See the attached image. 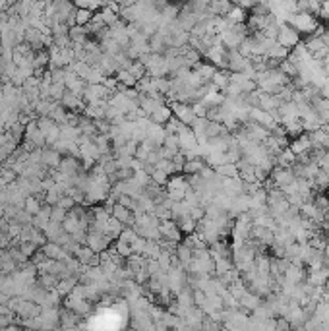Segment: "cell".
<instances>
[{
  "mask_svg": "<svg viewBox=\"0 0 329 331\" xmlns=\"http://www.w3.org/2000/svg\"><path fill=\"white\" fill-rule=\"evenodd\" d=\"M287 25H290L294 31H298V33H306V35H314L316 30L319 27L318 20H316V16H312L308 12H296V14H292L287 21Z\"/></svg>",
  "mask_w": 329,
  "mask_h": 331,
  "instance_id": "cell-1",
  "label": "cell"
},
{
  "mask_svg": "<svg viewBox=\"0 0 329 331\" xmlns=\"http://www.w3.org/2000/svg\"><path fill=\"white\" fill-rule=\"evenodd\" d=\"M277 43H279L283 49L287 50H292L296 49L300 43H302V39H300V33L298 31H294L290 25H281L279 27V33H277Z\"/></svg>",
  "mask_w": 329,
  "mask_h": 331,
  "instance_id": "cell-2",
  "label": "cell"
},
{
  "mask_svg": "<svg viewBox=\"0 0 329 331\" xmlns=\"http://www.w3.org/2000/svg\"><path fill=\"white\" fill-rule=\"evenodd\" d=\"M271 180H273V184L277 186V190H283V188H287L289 184H292L294 180H296V175H294V171H292V167L289 169H273V173H271Z\"/></svg>",
  "mask_w": 329,
  "mask_h": 331,
  "instance_id": "cell-3",
  "label": "cell"
},
{
  "mask_svg": "<svg viewBox=\"0 0 329 331\" xmlns=\"http://www.w3.org/2000/svg\"><path fill=\"white\" fill-rule=\"evenodd\" d=\"M173 117L178 118V122L184 124V126H192L194 120H196V115L190 105H184V103H174L173 105Z\"/></svg>",
  "mask_w": 329,
  "mask_h": 331,
  "instance_id": "cell-4",
  "label": "cell"
},
{
  "mask_svg": "<svg viewBox=\"0 0 329 331\" xmlns=\"http://www.w3.org/2000/svg\"><path fill=\"white\" fill-rule=\"evenodd\" d=\"M45 134L39 130L37 122H29V126L25 128V142H31L33 146L41 149V146H45Z\"/></svg>",
  "mask_w": 329,
  "mask_h": 331,
  "instance_id": "cell-5",
  "label": "cell"
},
{
  "mask_svg": "<svg viewBox=\"0 0 329 331\" xmlns=\"http://www.w3.org/2000/svg\"><path fill=\"white\" fill-rule=\"evenodd\" d=\"M111 217H115V219L120 225H132V223H135V217L132 215V211H130V209H126V207H122L120 204H115L113 211H111Z\"/></svg>",
  "mask_w": 329,
  "mask_h": 331,
  "instance_id": "cell-6",
  "label": "cell"
},
{
  "mask_svg": "<svg viewBox=\"0 0 329 331\" xmlns=\"http://www.w3.org/2000/svg\"><path fill=\"white\" fill-rule=\"evenodd\" d=\"M151 118H153V122L155 124H164V122H169L171 118H173V108L171 107H167V105H161V107L155 111L153 115H151Z\"/></svg>",
  "mask_w": 329,
  "mask_h": 331,
  "instance_id": "cell-7",
  "label": "cell"
},
{
  "mask_svg": "<svg viewBox=\"0 0 329 331\" xmlns=\"http://www.w3.org/2000/svg\"><path fill=\"white\" fill-rule=\"evenodd\" d=\"M43 254L45 256H48V260H64L66 256H64V252H62V246H58V244L54 242H47L45 246H43Z\"/></svg>",
  "mask_w": 329,
  "mask_h": 331,
  "instance_id": "cell-8",
  "label": "cell"
},
{
  "mask_svg": "<svg viewBox=\"0 0 329 331\" xmlns=\"http://www.w3.org/2000/svg\"><path fill=\"white\" fill-rule=\"evenodd\" d=\"M213 171L221 176V178H238V167L231 165V163H225V165L217 167V169H213Z\"/></svg>",
  "mask_w": 329,
  "mask_h": 331,
  "instance_id": "cell-9",
  "label": "cell"
},
{
  "mask_svg": "<svg viewBox=\"0 0 329 331\" xmlns=\"http://www.w3.org/2000/svg\"><path fill=\"white\" fill-rule=\"evenodd\" d=\"M205 163H203V159H194V161H186V165H184V173H188V175H202V171L205 169Z\"/></svg>",
  "mask_w": 329,
  "mask_h": 331,
  "instance_id": "cell-10",
  "label": "cell"
},
{
  "mask_svg": "<svg viewBox=\"0 0 329 331\" xmlns=\"http://www.w3.org/2000/svg\"><path fill=\"white\" fill-rule=\"evenodd\" d=\"M74 18H76V25H77V27H87V25L91 23V20H93V12L79 10V8H77L76 14H74Z\"/></svg>",
  "mask_w": 329,
  "mask_h": 331,
  "instance_id": "cell-11",
  "label": "cell"
},
{
  "mask_svg": "<svg viewBox=\"0 0 329 331\" xmlns=\"http://www.w3.org/2000/svg\"><path fill=\"white\" fill-rule=\"evenodd\" d=\"M43 165L54 167V169H57V167L60 165V153L54 151V149H50V151H43Z\"/></svg>",
  "mask_w": 329,
  "mask_h": 331,
  "instance_id": "cell-12",
  "label": "cell"
},
{
  "mask_svg": "<svg viewBox=\"0 0 329 331\" xmlns=\"http://www.w3.org/2000/svg\"><path fill=\"white\" fill-rule=\"evenodd\" d=\"M41 207H43L41 202H37V198H33V196H29L28 200H25V204H23V209H25L29 215H33V217L41 211Z\"/></svg>",
  "mask_w": 329,
  "mask_h": 331,
  "instance_id": "cell-13",
  "label": "cell"
},
{
  "mask_svg": "<svg viewBox=\"0 0 329 331\" xmlns=\"http://www.w3.org/2000/svg\"><path fill=\"white\" fill-rule=\"evenodd\" d=\"M74 204H76V202H74L70 196H62V198L58 200V207H62L64 211H70V209H74Z\"/></svg>",
  "mask_w": 329,
  "mask_h": 331,
  "instance_id": "cell-14",
  "label": "cell"
},
{
  "mask_svg": "<svg viewBox=\"0 0 329 331\" xmlns=\"http://www.w3.org/2000/svg\"><path fill=\"white\" fill-rule=\"evenodd\" d=\"M16 180V173L12 171V169H4L2 173H0V184H6V182H14Z\"/></svg>",
  "mask_w": 329,
  "mask_h": 331,
  "instance_id": "cell-15",
  "label": "cell"
},
{
  "mask_svg": "<svg viewBox=\"0 0 329 331\" xmlns=\"http://www.w3.org/2000/svg\"><path fill=\"white\" fill-rule=\"evenodd\" d=\"M0 173H2V167H0Z\"/></svg>",
  "mask_w": 329,
  "mask_h": 331,
  "instance_id": "cell-16",
  "label": "cell"
},
{
  "mask_svg": "<svg viewBox=\"0 0 329 331\" xmlns=\"http://www.w3.org/2000/svg\"><path fill=\"white\" fill-rule=\"evenodd\" d=\"M0 275H2V269H0Z\"/></svg>",
  "mask_w": 329,
  "mask_h": 331,
  "instance_id": "cell-17",
  "label": "cell"
}]
</instances>
